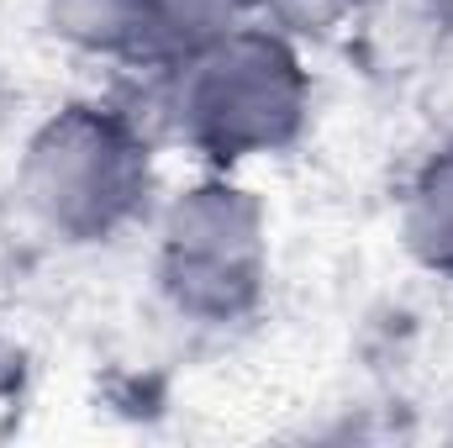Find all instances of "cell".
<instances>
[{
	"mask_svg": "<svg viewBox=\"0 0 453 448\" xmlns=\"http://www.w3.org/2000/svg\"><path fill=\"white\" fill-rule=\"evenodd\" d=\"M169 112L211 169H237L296 148L311 116V74L285 27L242 21L174 58Z\"/></svg>",
	"mask_w": 453,
	"mask_h": 448,
	"instance_id": "obj_1",
	"label": "cell"
},
{
	"mask_svg": "<svg viewBox=\"0 0 453 448\" xmlns=\"http://www.w3.org/2000/svg\"><path fill=\"white\" fill-rule=\"evenodd\" d=\"M42 16L80 53H96V58L148 53L137 0H42Z\"/></svg>",
	"mask_w": 453,
	"mask_h": 448,
	"instance_id": "obj_6",
	"label": "cell"
},
{
	"mask_svg": "<svg viewBox=\"0 0 453 448\" xmlns=\"http://www.w3.org/2000/svg\"><path fill=\"white\" fill-rule=\"evenodd\" d=\"M401 243L422 269L453 280V148L433 153L411 174L401 196Z\"/></svg>",
	"mask_w": 453,
	"mask_h": 448,
	"instance_id": "obj_4",
	"label": "cell"
},
{
	"mask_svg": "<svg viewBox=\"0 0 453 448\" xmlns=\"http://www.w3.org/2000/svg\"><path fill=\"white\" fill-rule=\"evenodd\" d=\"M16 385H21V348L0 333V396H11Z\"/></svg>",
	"mask_w": 453,
	"mask_h": 448,
	"instance_id": "obj_7",
	"label": "cell"
},
{
	"mask_svg": "<svg viewBox=\"0 0 453 448\" xmlns=\"http://www.w3.org/2000/svg\"><path fill=\"white\" fill-rule=\"evenodd\" d=\"M21 201L64 243H111L153 196V148L116 106L74 101L48 116L16 169Z\"/></svg>",
	"mask_w": 453,
	"mask_h": 448,
	"instance_id": "obj_2",
	"label": "cell"
},
{
	"mask_svg": "<svg viewBox=\"0 0 453 448\" xmlns=\"http://www.w3.org/2000/svg\"><path fill=\"white\" fill-rule=\"evenodd\" d=\"M258 0H137L142 16V48L148 53H190L253 16Z\"/></svg>",
	"mask_w": 453,
	"mask_h": 448,
	"instance_id": "obj_5",
	"label": "cell"
},
{
	"mask_svg": "<svg viewBox=\"0 0 453 448\" xmlns=\"http://www.w3.org/2000/svg\"><path fill=\"white\" fill-rule=\"evenodd\" d=\"M264 280H269L264 206L226 169L196 180L164 206L158 285L180 317L201 328H232L258 312Z\"/></svg>",
	"mask_w": 453,
	"mask_h": 448,
	"instance_id": "obj_3",
	"label": "cell"
}]
</instances>
